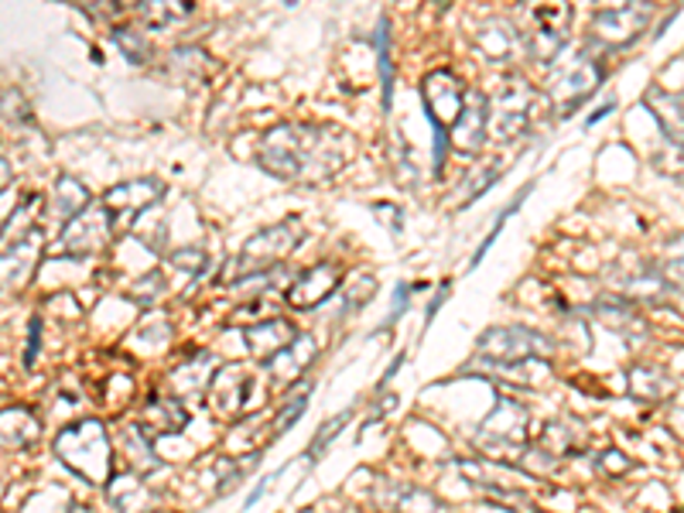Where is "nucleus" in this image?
I'll return each mask as SVG.
<instances>
[{
	"label": "nucleus",
	"mask_w": 684,
	"mask_h": 513,
	"mask_svg": "<svg viewBox=\"0 0 684 513\" xmlns=\"http://www.w3.org/2000/svg\"><path fill=\"white\" fill-rule=\"evenodd\" d=\"M213 405L219 415H230L237 418L247 405H250V394H253V374L243 370V366H222V370L213 377Z\"/></svg>",
	"instance_id": "16"
},
{
	"label": "nucleus",
	"mask_w": 684,
	"mask_h": 513,
	"mask_svg": "<svg viewBox=\"0 0 684 513\" xmlns=\"http://www.w3.org/2000/svg\"><path fill=\"white\" fill-rule=\"evenodd\" d=\"M38 325H42V322L34 318V322H31V336H28V339H31V343H28V356H24V363H28V366H31V359H34V349H38Z\"/></svg>",
	"instance_id": "38"
},
{
	"label": "nucleus",
	"mask_w": 684,
	"mask_h": 513,
	"mask_svg": "<svg viewBox=\"0 0 684 513\" xmlns=\"http://www.w3.org/2000/svg\"><path fill=\"white\" fill-rule=\"evenodd\" d=\"M42 438V425L34 421L31 411L24 408H8L0 411V449H28Z\"/></svg>",
	"instance_id": "21"
},
{
	"label": "nucleus",
	"mask_w": 684,
	"mask_h": 513,
	"mask_svg": "<svg viewBox=\"0 0 684 513\" xmlns=\"http://www.w3.org/2000/svg\"><path fill=\"white\" fill-rule=\"evenodd\" d=\"M185 425H188V411H185L182 400L172 397V394L151 400L147 411H144V421H141V428H144L147 435H175V431H182Z\"/></svg>",
	"instance_id": "22"
},
{
	"label": "nucleus",
	"mask_w": 684,
	"mask_h": 513,
	"mask_svg": "<svg viewBox=\"0 0 684 513\" xmlns=\"http://www.w3.org/2000/svg\"><path fill=\"white\" fill-rule=\"evenodd\" d=\"M346 418H350V415H339V418H332V421L319 431V438H312V456H319V452L325 449V442H332V435H335L342 425H346Z\"/></svg>",
	"instance_id": "35"
},
{
	"label": "nucleus",
	"mask_w": 684,
	"mask_h": 513,
	"mask_svg": "<svg viewBox=\"0 0 684 513\" xmlns=\"http://www.w3.org/2000/svg\"><path fill=\"white\" fill-rule=\"evenodd\" d=\"M527 18V52L541 65H555L568 45L572 4L568 0H520Z\"/></svg>",
	"instance_id": "5"
},
{
	"label": "nucleus",
	"mask_w": 684,
	"mask_h": 513,
	"mask_svg": "<svg viewBox=\"0 0 684 513\" xmlns=\"http://www.w3.org/2000/svg\"><path fill=\"white\" fill-rule=\"evenodd\" d=\"M643 106L651 109V117L661 124L667 140H674L677 148H684V96L664 93L661 86H651L647 96H643Z\"/></svg>",
	"instance_id": "17"
},
{
	"label": "nucleus",
	"mask_w": 684,
	"mask_h": 513,
	"mask_svg": "<svg viewBox=\"0 0 684 513\" xmlns=\"http://www.w3.org/2000/svg\"><path fill=\"white\" fill-rule=\"evenodd\" d=\"M75 4H80L90 18L106 21V18L117 14V4H121V0H75Z\"/></svg>",
	"instance_id": "34"
},
{
	"label": "nucleus",
	"mask_w": 684,
	"mask_h": 513,
	"mask_svg": "<svg viewBox=\"0 0 684 513\" xmlns=\"http://www.w3.org/2000/svg\"><path fill=\"white\" fill-rule=\"evenodd\" d=\"M106 496H110V503L117 506L121 513H151V506H155V496H151V490H147L141 472L110 480L106 483Z\"/></svg>",
	"instance_id": "20"
},
{
	"label": "nucleus",
	"mask_w": 684,
	"mask_h": 513,
	"mask_svg": "<svg viewBox=\"0 0 684 513\" xmlns=\"http://www.w3.org/2000/svg\"><path fill=\"white\" fill-rule=\"evenodd\" d=\"M124 4H131V0H124ZM134 4H137V0H134Z\"/></svg>",
	"instance_id": "40"
},
{
	"label": "nucleus",
	"mask_w": 684,
	"mask_h": 513,
	"mask_svg": "<svg viewBox=\"0 0 684 513\" xmlns=\"http://www.w3.org/2000/svg\"><path fill=\"white\" fill-rule=\"evenodd\" d=\"M162 196H165V181H158V178H131V181H124V186H113L103 196V206L113 219V230L131 227L141 212L158 206Z\"/></svg>",
	"instance_id": "10"
},
{
	"label": "nucleus",
	"mask_w": 684,
	"mask_h": 513,
	"mask_svg": "<svg viewBox=\"0 0 684 513\" xmlns=\"http://www.w3.org/2000/svg\"><path fill=\"white\" fill-rule=\"evenodd\" d=\"M294 339H298V333H294V325L288 318H271V322H260V325L247 328V346L260 359H274Z\"/></svg>",
	"instance_id": "19"
},
{
	"label": "nucleus",
	"mask_w": 684,
	"mask_h": 513,
	"mask_svg": "<svg viewBox=\"0 0 684 513\" xmlns=\"http://www.w3.org/2000/svg\"><path fill=\"white\" fill-rule=\"evenodd\" d=\"M339 284H342L339 264H332V261L315 264V268H309L305 274H298V281H294L291 291H288V305L298 308V312H301V308H315V305H322L325 299L335 295Z\"/></svg>",
	"instance_id": "15"
},
{
	"label": "nucleus",
	"mask_w": 684,
	"mask_h": 513,
	"mask_svg": "<svg viewBox=\"0 0 684 513\" xmlns=\"http://www.w3.org/2000/svg\"><path fill=\"white\" fill-rule=\"evenodd\" d=\"M8 181H11V165H8V161H0V192L8 189Z\"/></svg>",
	"instance_id": "39"
},
{
	"label": "nucleus",
	"mask_w": 684,
	"mask_h": 513,
	"mask_svg": "<svg viewBox=\"0 0 684 513\" xmlns=\"http://www.w3.org/2000/svg\"><path fill=\"white\" fill-rule=\"evenodd\" d=\"M657 274L664 284L684 291V233L671 237L664 243V253H661V264H657Z\"/></svg>",
	"instance_id": "28"
},
{
	"label": "nucleus",
	"mask_w": 684,
	"mask_h": 513,
	"mask_svg": "<svg viewBox=\"0 0 684 513\" xmlns=\"http://www.w3.org/2000/svg\"><path fill=\"white\" fill-rule=\"evenodd\" d=\"M193 0H137V18L147 28H172L193 14Z\"/></svg>",
	"instance_id": "25"
},
{
	"label": "nucleus",
	"mask_w": 684,
	"mask_h": 513,
	"mask_svg": "<svg viewBox=\"0 0 684 513\" xmlns=\"http://www.w3.org/2000/svg\"><path fill=\"white\" fill-rule=\"evenodd\" d=\"M486 130H489V100L483 93H466V106H463L459 121L445 134L448 148H455L459 155H476L486 140Z\"/></svg>",
	"instance_id": "14"
},
{
	"label": "nucleus",
	"mask_w": 684,
	"mask_h": 513,
	"mask_svg": "<svg viewBox=\"0 0 684 513\" xmlns=\"http://www.w3.org/2000/svg\"><path fill=\"white\" fill-rule=\"evenodd\" d=\"M319 356V346H315V339L312 336H298L288 349H281L274 359H268L271 363V374L278 377V380H294V377H301L312 366V359Z\"/></svg>",
	"instance_id": "23"
},
{
	"label": "nucleus",
	"mask_w": 684,
	"mask_h": 513,
	"mask_svg": "<svg viewBox=\"0 0 684 513\" xmlns=\"http://www.w3.org/2000/svg\"><path fill=\"white\" fill-rule=\"evenodd\" d=\"M113 233L117 230H113V219H110L106 206H90L86 212H80L65 223L62 247L75 256H90V253H100Z\"/></svg>",
	"instance_id": "12"
},
{
	"label": "nucleus",
	"mask_w": 684,
	"mask_h": 513,
	"mask_svg": "<svg viewBox=\"0 0 684 513\" xmlns=\"http://www.w3.org/2000/svg\"><path fill=\"white\" fill-rule=\"evenodd\" d=\"M301 237H305V230H301V223H278V227H268L260 230L257 237H250L243 243V250L230 261V268H226V281L234 284H243L247 278H263L271 274L284 256L301 243Z\"/></svg>",
	"instance_id": "4"
},
{
	"label": "nucleus",
	"mask_w": 684,
	"mask_h": 513,
	"mask_svg": "<svg viewBox=\"0 0 684 513\" xmlns=\"http://www.w3.org/2000/svg\"><path fill=\"white\" fill-rule=\"evenodd\" d=\"M373 295H376V281H373V278H363V281H360V287H356V291H350L346 299H350V305H353V308H360V305H363L366 299H373Z\"/></svg>",
	"instance_id": "37"
},
{
	"label": "nucleus",
	"mask_w": 684,
	"mask_h": 513,
	"mask_svg": "<svg viewBox=\"0 0 684 513\" xmlns=\"http://www.w3.org/2000/svg\"><path fill=\"white\" fill-rule=\"evenodd\" d=\"M90 209V192H86V186L80 178H59V186H55V212L65 219H75L80 212H86Z\"/></svg>",
	"instance_id": "27"
},
{
	"label": "nucleus",
	"mask_w": 684,
	"mask_h": 513,
	"mask_svg": "<svg viewBox=\"0 0 684 513\" xmlns=\"http://www.w3.org/2000/svg\"><path fill=\"white\" fill-rule=\"evenodd\" d=\"M527 442V411L517 405V400L500 397L497 400V411H493L479 435H476V446L479 452H486L489 459H507L517 456Z\"/></svg>",
	"instance_id": "9"
},
{
	"label": "nucleus",
	"mask_w": 684,
	"mask_h": 513,
	"mask_svg": "<svg viewBox=\"0 0 684 513\" xmlns=\"http://www.w3.org/2000/svg\"><path fill=\"white\" fill-rule=\"evenodd\" d=\"M422 103H425V114L435 127V165H442L445 148H448V130L452 124L459 121L463 106H466V86L463 80L455 76L448 69H435L425 76L422 83Z\"/></svg>",
	"instance_id": "6"
},
{
	"label": "nucleus",
	"mask_w": 684,
	"mask_h": 513,
	"mask_svg": "<svg viewBox=\"0 0 684 513\" xmlns=\"http://www.w3.org/2000/svg\"><path fill=\"white\" fill-rule=\"evenodd\" d=\"M350 155V137L329 124H278L260 137L257 165L281 181H325Z\"/></svg>",
	"instance_id": "1"
},
{
	"label": "nucleus",
	"mask_w": 684,
	"mask_h": 513,
	"mask_svg": "<svg viewBox=\"0 0 684 513\" xmlns=\"http://www.w3.org/2000/svg\"><path fill=\"white\" fill-rule=\"evenodd\" d=\"M530 109H535V90L524 80H510L489 109V127L497 134V140L520 137L530 127Z\"/></svg>",
	"instance_id": "11"
},
{
	"label": "nucleus",
	"mask_w": 684,
	"mask_h": 513,
	"mask_svg": "<svg viewBox=\"0 0 684 513\" xmlns=\"http://www.w3.org/2000/svg\"><path fill=\"white\" fill-rule=\"evenodd\" d=\"M630 390H633L636 397L657 400V397H664V394L671 390V380H667L661 370H654V366H636V370L630 374Z\"/></svg>",
	"instance_id": "29"
},
{
	"label": "nucleus",
	"mask_w": 684,
	"mask_h": 513,
	"mask_svg": "<svg viewBox=\"0 0 684 513\" xmlns=\"http://www.w3.org/2000/svg\"><path fill=\"white\" fill-rule=\"evenodd\" d=\"M657 8L651 0H595L592 8V45L602 52H623L647 34Z\"/></svg>",
	"instance_id": "2"
},
{
	"label": "nucleus",
	"mask_w": 684,
	"mask_h": 513,
	"mask_svg": "<svg viewBox=\"0 0 684 513\" xmlns=\"http://www.w3.org/2000/svg\"><path fill=\"white\" fill-rule=\"evenodd\" d=\"M599 465H602V472H605V475H613V472H626V469H630V459H626V456H620V452H602Z\"/></svg>",
	"instance_id": "36"
},
{
	"label": "nucleus",
	"mask_w": 684,
	"mask_h": 513,
	"mask_svg": "<svg viewBox=\"0 0 684 513\" xmlns=\"http://www.w3.org/2000/svg\"><path fill=\"white\" fill-rule=\"evenodd\" d=\"M55 456L90 483H110L113 472V449L103 421H75L69 428H62V435L55 438Z\"/></svg>",
	"instance_id": "3"
},
{
	"label": "nucleus",
	"mask_w": 684,
	"mask_h": 513,
	"mask_svg": "<svg viewBox=\"0 0 684 513\" xmlns=\"http://www.w3.org/2000/svg\"><path fill=\"white\" fill-rule=\"evenodd\" d=\"M172 264L182 268V271H188V274H199V271H206V264H209V253L199 250V247H182V250L172 253Z\"/></svg>",
	"instance_id": "31"
},
{
	"label": "nucleus",
	"mask_w": 684,
	"mask_h": 513,
	"mask_svg": "<svg viewBox=\"0 0 684 513\" xmlns=\"http://www.w3.org/2000/svg\"><path fill=\"white\" fill-rule=\"evenodd\" d=\"M476 49L489 62H507L517 49V31L507 21H489L476 31Z\"/></svg>",
	"instance_id": "24"
},
{
	"label": "nucleus",
	"mask_w": 684,
	"mask_h": 513,
	"mask_svg": "<svg viewBox=\"0 0 684 513\" xmlns=\"http://www.w3.org/2000/svg\"><path fill=\"white\" fill-rule=\"evenodd\" d=\"M380 76H384V103L391 106V90H394V69H391V42H387V21L380 24Z\"/></svg>",
	"instance_id": "32"
},
{
	"label": "nucleus",
	"mask_w": 684,
	"mask_h": 513,
	"mask_svg": "<svg viewBox=\"0 0 684 513\" xmlns=\"http://www.w3.org/2000/svg\"><path fill=\"white\" fill-rule=\"evenodd\" d=\"M117 49H121L134 65H144V62L151 59L147 39H141V31H134V28H121V31H117Z\"/></svg>",
	"instance_id": "30"
},
{
	"label": "nucleus",
	"mask_w": 684,
	"mask_h": 513,
	"mask_svg": "<svg viewBox=\"0 0 684 513\" xmlns=\"http://www.w3.org/2000/svg\"><path fill=\"white\" fill-rule=\"evenodd\" d=\"M305 405H309V390H298V394H294V400H291V408H284V411L278 415L274 435H281L284 428H291V425L298 421V415L305 411Z\"/></svg>",
	"instance_id": "33"
},
{
	"label": "nucleus",
	"mask_w": 684,
	"mask_h": 513,
	"mask_svg": "<svg viewBox=\"0 0 684 513\" xmlns=\"http://www.w3.org/2000/svg\"><path fill=\"white\" fill-rule=\"evenodd\" d=\"M555 343L527 325H493L479 336V356L489 363H524V359H548Z\"/></svg>",
	"instance_id": "7"
},
{
	"label": "nucleus",
	"mask_w": 684,
	"mask_h": 513,
	"mask_svg": "<svg viewBox=\"0 0 684 513\" xmlns=\"http://www.w3.org/2000/svg\"><path fill=\"white\" fill-rule=\"evenodd\" d=\"M605 83V69L595 55H579L572 65H564L558 76L551 80L548 86V96H551V106H555V114L558 117H568V114H576V109L595 96V90Z\"/></svg>",
	"instance_id": "8"
},
{
	"label": "nucleus",
	"mask_w": 684,
	"mask_h": 513,
	"mask_svg": "<svg viewBox=\"0 0 684 513\" xmlns=\"http://www.w3.org/2000/svg\"><path fill=\"white\" fill-rule=\"evenodd\" d=\"M38 230V227H34ZM28 233L21 240H14V247L0 256V287H18L21 281H28V274L34 271V261H38V250H42V240L38 233Z\"/></svg>",
	"instance_id": "18"
},
{
	"label": "nucleus",
	"mask_w": 684,
	"mask_h": 513,
	"mask_svg": "<svg viewBox=\"0 0 684 513\" xmlns=\"http://www.w3.org/2000/svg\"><path fill=\"white\" fill-rule=\"evenodd\" d=\"M370 496L387 513H448V506L438 496L417 490L411 483H401V480H376Z\"/></svg>",
	"instance_id": "13"
},
{
	"label": "nucleus",
	"mask_w": 684,
	"mask_h": 513,
	"mask_svg": "<svg viewBox=\"0 0 684 513\" xmlns=\"http://www.w3.org/2000/svg\"><path fill=\"white\" fill-rule=\"evenodd\" d=\"M121 438H124V456H127L134 472L144 475V472H155L162 465V459L155 456V449H151V435L141 425H127Z\"/></svg>",
	"instance_id": "26"
}]
</instances>
